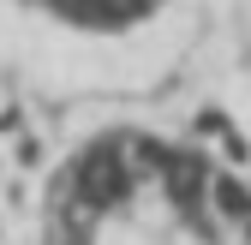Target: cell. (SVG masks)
<instances>
[{"label": "cell", "mask_w": 251, "mask_h": 245, "mask_svg": "<svg viewBox=\"0 0 251 245\" xmlns=\"http://www.w3.org/2000/svg\"><path fill=\"white\" fill-rule=\"evenodd\" d=\"M42 245H251V233L198 149L120 126L54 168Z\"/></svg>", "instance_id": "1"}]
</instances>
